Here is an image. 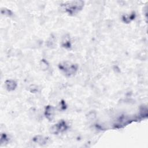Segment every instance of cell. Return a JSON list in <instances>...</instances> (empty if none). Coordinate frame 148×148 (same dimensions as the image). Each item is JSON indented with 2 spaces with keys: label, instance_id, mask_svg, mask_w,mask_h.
<instances>
[{
  "label": "cell",
  "instance_id": "6da1fadb",
  "mask_svg": "<svg viewBox=\"0 0 148 148\" xmlns=\"http://www.w3.org/2000/svg\"><path fill=\"white\" fill-rule=\"evenodd\" d=\"M53 114H54V109H53V107L50 106L47 107L45 112V115L47 118H48V119L51 120L53 117Z\"/></svg>",
  "mask_w": 148,
  "mask_h": 148
},
{
  "label": "cell",
  "instance_id": "7a4b0ae2",
  "mask_svg": "<svg viewBox=\"0 0 148 148\" xmlns=\"http://www.w3.org/2000/svg\"><path fill=\"white\" fill-rule=\"evenodd\" d=\"M34 142L38 143L39 144H45L46 142V138H45L42 136H36L34 138Z\"/></svg>",
  "mask_w": 148,
  "mask_h": 148
},
{
  "label": "cell",
  "instance_id": "3957f363",
  "mask_svg": "<svg viewBox=\"0 0 148 148\" xmlns=\"http://www.w3.org/2000/svg\"><path fill=\"white\" fill-rule=\"evenodd\" d=\"M6 87L9 90H14L15 89V87L16 86V84L15 82L13 80H8L7 82H6Z\"/></svg>",
  "mask_w": 148,
  "mask_h": 148
}]
</instances>
